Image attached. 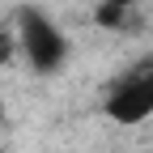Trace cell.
I'll use <instances>...</instances> for the list:
<instances>
[{
	"instance_id": "1",
	"label": "cell",
	"mask_w": 153,
	"mask_h": 153,
	"mask_svg": "<svg viewBox=\"0 0 153 153\" xmlns=\"http://www.w3.org/2000/svg\"><path fill=\"white\" fill-rule=\"evenodd\" d=\"M17 43H22V51H26L34 72H55L64 64V55H68V43H64L60 26L47 13L30 9V4L17 13Z\"/></svg>"
},
{
	"instance_id": "2",
	"label": "cell",
	"mask_w": 153,
	"mask_h": 153,
	"mask_svg": "<svg viewBox=\"0 0 153 153\" xmlns=\"http://www.w3.org/2000/svg\"><path fill=\"white\" fill-rule=\"evenodd\" d=\"M102 111L111 115L115 123H123V128L145 123L149 115H153V60L132 64V68L119 76V81L111 85V94H106Z\"/></svg>"
},
{
	"instance_id": "3",
	"label": "cell",
	"mask_w": 153,
	"mask_h": 153,
	"mask_svg": "<svg viewBox=\"0 0 153 153\" xmlns=\"http://www.w3.org/2000/svg\"><path fill=\"white\" fill-rule=\"evenodd\" d=\"M123 22H128V9H123V4L102 0L98 9H94V26H102V30H123Z\"/></svg>"
},
{
	"instance_id": "4",
	"label": "cell",
	"mask_w": 153,
	"mask_h": 153,
	"mask_svg": "<svg viewBox=\"0 0 153 153\" xmlns=\"http://www.w3.org/2000/svg\"><path fill=\"white\" fill-rule=\"evenodd\" d=\"M13 51H17V34L0 30V64H9V60H13Z\"/></svg>"
},
{
	"instance_id": "5",
	"label": "cell",
	"mask_w": 153,
	"mask_h": 153,
	"mask_svg": "<svg viewBox=\"0 0 153 153\" xmlns=\"http://www.w3.org/2000/svg\"><path fill=\"white\" fill-rule=\"evenodd\" d=\"M111 4H123V9H132V4H140V0H111Z\"/></svg>"
},
{
	"instance_id": "6",
	"label": "cell",
	"mask_w": 153,
	"mask_h": 153,
	"mask_svg": "<svg viewBox=\"0 0 153 153\" xmlns=\"http://www.w3.org/2000/svg\"><path fill=\"white\" fill-rule=\"evenodd\" d=\"M0 115H4V106H0Z\"/></svg>"
}]
</instances>
